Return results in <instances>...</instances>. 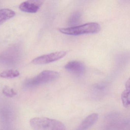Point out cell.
<instances>
[{"label":"cell","mask_w":130,"mask_h":130,"mask_svg":"<svg viewBox=\"0 0 130 130\" xmlns=\"http://www.w3.org/2000/svg\"><path fill=\"white\" fill-rule=\"evenodd\" d=\"M22 48L19 44H15L0 53V65L13 67L19 63L22 55Z\"/></svg>","instance_id":"cell-1"},{"label":"cell","mask_w":130,"mask_h":130,"mask_svg":"<svg viewBox=\"0 0 130 130\" xmlns=\"http://www.w3.org/2000/svg\"><path fill=\"white\" fill-rule=\"evenodd\" d=\"M29 124L32 130H66V127L61 122L45 117L31 119Z\"/></svg>","instance_id":"cell-2"},{"label":"cell","mask_w":130,"mask_h":130,"mask_svg":"<svg viewBox=\"0 0 130 130\" xmlns=\"http://www.w3.org/2000/svg\"><path fill=\"white\" fill-rule=\"evenodd\" d=\"M60 76L59 73L56 71L45 70L36 76L28 79L25 82V86L28 88L36 87L55 80Z\"/></svg>","instance_id":"cell-3"},{"label":"cell","mask_w":130,"mask_h":130,"mask_svg":"<svg viewBox=\"0 0 130 130\" xmlns=\"http://www.w3.org/2000/svg\"><path fill=\"white\" fill-rule=\"evenodd\" d=\"M100 29V26L96 23H90L78 26L61 28L59 31L65 35L79 36L86 34L97 33Z\"/></svg>","instance_id":"cell-4"},{"label":"cell","mask_w":130,"mask_h":130,"mask_svg":"<svg viewBox=\"0 0 130 130\" xmlns=\"http://www.w3.org/2000/svg\"><path fill=\"white\" fill-rule=\"evenodd\" d=\"M66 54L67 53L65 52L61 51L44 55L33 59L32 63L35 64L49 63L63 58Z\"/></svg>","instance_id":"cell-5"},{"label":"cell","mask_w":130,"mask_h":130,"mask_svg":"<svg viewBox=\"0 0 130 130\" xmlns=\"http://www.w3.org/2000/svg\"><path fill=\"white\" fill-rule=\"evenodd\" d=\"M43 3L42 1L40 0H29L22 3L19 8L23 12L35 13L39 10Z\"/></svg>","instance_id":"cell-6"},{"label":"cell","mask_w":130,"mask_h":130,"mask_svg":"<svg viewBox=\"0 0 130 130\" xmlns=\"http://www.w3.org/2000/svg\"><path fill=\"white\" fill-rule=\"evenodd\" d=\"M64 68L69 72L77 75L83 74L85 70V66L83 64L76 61L68 62L65 65Z\"/></svg>","instance_id":"cell-7"},{"label":"cell","mask_w":130,"mask_h":130,"mask_svg":"<svg viewBox=\"0 0 130 130\" xmlns=\"http://www.w3.org/2000/svg\"><path fill=\"white\" fill-rule=\"evenodd\" d=\"M99 115L96 113L90 115L84 119L78 127L74 130H88L97 122Z\"/></svg>","instance_id":"cell-8"},{"label":"cell","mask_w":130,"mask_h":130,"mask_svg":"<svg viewBox=\"0 0 130 130\" xmlns=\"http://www.w3.org/2000/svg\"><path fill=\"white\" fill-rule=\"evenodd\" d=\"M122 101L123 105L128 107L130 104V80L128 79L126 83V89L123 91L121 95Z\"/></svg>","instance_id":"cell-9"},{"label":"cell","mask_w":130,"mask_h":130,"mask_svg":"<svg viewBox=\"0 0 130 130\" xmlns=\"http://www.w3.org/2000/svg\"><path fill=\"white\" fill-rule=\"evenodd\" d=\"M15 15V12L9 9L0 10V25L4 22L13 17Z\"/></svg>","instance_id":"cell-10"},{"label":"cell","mask_w":130,"mask_h":130,"mask_svg":"<svg viewBox=\"0 0 130 130\" xmlns=\"http://www.w3.org/2000/svg\"><path fill=\"white\" fill-rule=\"evenodd\" d=\"M20 75V73L16 70H9L0 73V77L4 78H13Z\"/></svg>","instance_id":"cell-11"},{"label":"cell","mask_w":130,"mask_h":130,"mask_svg":"<svg viewBox=\"0 0 130 130\" xmlns=\"http://www.w3.org/2000/svg\"><path fill=\"white\" fill-rule=\"evenodd\" d=\"M80 18V13L79 12H74L68 20V24L70 25H74L79 22Z\"/></svg>","instance_id":"cell-12"},{"label":"cell","mask_w":130,"mask_h":130,"mask_svg":"<svg viewBox=\"0 0 130 130\" xmlns=\"http://www.w3.org/2000/svg\"><path fill=\"white\" fill-rule=\"evenodd\" d=\"M3 92L5 96L9 97H13L17 94L14 90L8 87H6L3 88Z\"/></svg>","instance_id":"cell-13"}]
</instances>
